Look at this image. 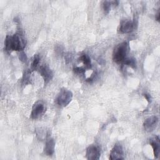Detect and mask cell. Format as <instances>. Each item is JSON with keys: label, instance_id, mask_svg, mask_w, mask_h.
I'll return each mask as SVG.
<instances>
[{"label": "cell", "instance_id": "cell-17", "mask_svg": "<svg viewBox=\"0 0 160 160\" xmlns=\"http://www.w3.org/2000/svg\"><path fill=\"white\" fill-rule=\"evenodd\" d=\"M19 59L22 61V62H26L27 61V56L26 55V54L23 52H21L19 54Z\"/></svg>", "mask_w": 160, "mask_h": 160}, {"label": "cell", "instance_id": "cell-19", "mask_svg": "<svg viewBox=\"0 0 160 160\" xmlns=\"http://www.w3.org/2000/svg\"><path fill=\"white\" fill-rule=\"evenodd\" d=\"M159 14H160V13H159V11H158V13H157V14H156V20L158 21H159Z\"/></svg>", "mask_w": 160, "mask_h": 160}, {"label": "cell", "instance_id": "cell-12", "mask_svg": "<svg viewBox=\"0 0 160 160\" xmlns=\"http://www.w3.org/2000/svg\"><path fill=\"white\" fill-rule=\"evenodd\" d=\"M79 61H81L84 65H85V67L87 69H89L91 68V59L90 58H89V56L86 54H82L80 57H79Z\"/></svg>", "mask_w": 160, "mask_h": 160}, {"label": "cell", "instance_id": "cell-9", "mask_svg": "<svg viewBox=\"0 0 160 160\" xmlns=\"http://www.w3.org/2000/svg\"><path fill=\"white\" fill-rule=\"evenodd\" d=\"M39 72L41 75V76L42 77V78L44 79V82L46 84L48 83L49 81H51L53 77V74L52 71L46 65L41 66L39 68Z\"/></svg>", "mask_w": 160, "mask_h": 160}, {"label": "cell", "instance_id": "cell-2", "mask_svg": "<svg viewBox=\"0 0 160 160\" xmlns=\"http://www.w3.org/2000/svg\"><path fill=\"white\" fill-rule=\"evenodd\" d=\"M129 44L127 42H122L118 44L114 49L112 52V59L116 63L122 64L127 58Z\"/></svg>", "mask_w": 160, "mask_h": 160}, {"label": "cell", "instance_id": "cell-14", "mask_svg": "<svg viewBox=\"0 0 160 160\" xmlns=\"http://www.w3.org/2000/svg\"><path fill=\"white\" fill-rule=\"evenodd\" d=\"M112 5V1H104L102 3V8L103 11H104L105 13H108L111 9V6Z\"/></svg>", "mask_w": 160, "mask_h": 160}, {"label": "cell", "instance_id": "cell-4", "mask_svg": "<svg viewBox=\"0 0 160 160\" xmlns=\"http://www.w3.org/2000/svg\"><path fill=\"white\" fill-rule=\"evenodd\" d=\"M46 110V107L43 101L40 100L36 101L32 107L31 118L32 119H39L45 113Z\"/></svg>", "mask_w": 160, "mask_h": 160}, {"label": "cell", "instance_id": "cell-16", "mask_svg": "<svg viewBox=\"0 0 160 160\" xmlns=\"http://www.w3.org/2000/svg\"><path fill=\"white\" fill-rule=\"evenodd\" d=\"M84 71H85V69L82 67H76L74 68V72H76L77 74H82L84 72Z\"/></svg>", "mask_w": 160, "mask_h": 160}, {"label": "cell", "instance_id": "cell-15", "mask_svg": "<svg viewBox=\"0 0 160 160\" xmlns=\"http://www.w3.org/2000/svg\"><path fill=\"white\" fill-rule=\"evenodd\" d=\"M39 61H40V58H39V55H38V54L34 55L33 60L31 62V69L32 71L37 69V68L38 66V64L39 63Z\"/></svg>", "mask_w": 160, "mask_h": 160}, {"label": "cell", "instance_id": "cell-8", "mask_svg": "<svg viewBox=\"0 0 160 160\" xmlns=\"http://www.w3.org/2000/svg\"><path fill=\"white\" fill-rule=\"evenodd\" d=\"M109 159L111 160L124 159V151L121 144H117L114 146L110 152Z\"/></svg>", "mask_w": 160, "mask_h": 160}, {"label": "cell", "instance_id": "cell-6", "mask_svg": "<svg viewBox=\"0 0 160 160\" xmlns=\"http://www.w3.org/2000/svg\"><path fill=\"white\" fill-rule=\"evenodd\" d=\"M136 22L134 21L125 19L121 22L119 26V32L122 34L131 32L135 29Z\"/></svg>", "mask_w": 160, "mask_h": 160}, {"label": "cell", "instance_id": "cell-7", "mask_svg": "<svg viewBox=\"0 0 160 160\" xmlns=\"http://www.w3.org/2000/svg\"><path fill=\"white\" fill-rule=\"evenodd\" d=\"M158 123V118L156 116H152L148 118L143 123L144 129L147 132L152 131L157 126Z\"/></svg>", "mask_w": 160, "mask_h": 160}, {"label": "cell", "instance_id": "cell-5", "mask_svg": "<svg viewBox=\"0 0 160 160\" xmlns=\"http://www.w3.org/2000/svg\"><path fill=\"white\" fill-rule=\"evenodd\" d=\"M101 152L98 146L95 144L89 145L86 150V158L89 160L99 159Z\"/></svg>", "mask_w": 160, "mask_h": 160}, {"label": "cell", "instance_id": "cell-18", "mask_svg": "<svg viewBox=\"0 0 160 160\" xmlns=\"http://www.w3.org/2000/svg\"><path fill=\"white\" fill-rule=\"evenodd\" d=\"M144 98L147 99V101H151V96H150V95L149 94H144Z\"/></svg>", "mask_w": 160, "mask_h": 160}, {"label": "cell", "instance_id": "cell-3", "mask_svg": "<svg viewBox=\"0 0 160 160\" xmlns=\"http://www.w3.org/2000/svg\"><path fill=\"white\" fill-rule=\"evenodd\" d=\"M72 98V92L67 89L63 88L60 91L59 93L58 94L56 99V102L60 107H66L70 103Z\"/></svg>", "mask_w": 160, "mask_h": 160}, {"label": "cell", "instance_id": "cell-11", "mask_svg": "<svg viewBox=\"0 0 160 160\" xmlns=\"http://www.w3.org/2000/svg\"><path fill=\"white\" fill-rule=\"evenodd\" d=\"M55 141L52 138H48L46 141L45 146L44 148V152L46 156H51L54 152Z\"/></svg>", "mask_w": 160, "mask_h": 160}, {"label": "cell", "instance_id": "cell-1", "mask_svg": "<svg viewBox=\"0 0 160 160\" xmlns=\"http://www.w3.org/2000/svg\"><path fill=\"white\" fill-rule=\"evenodd\" d=\"M26 45V40L21 32H18L12 36L8 35L4 41V49L8 52L22 51Z\"/></svg>", "mask_w": 160, "mask_h": 160}, {"label": "cell", "instance_id": "cell-10", "mask_svg": "<svg viewBox=\"0 0 160 160\" xmlns=\"http://www.w3.org/2000/svg\"><path fill=\"white\" fill-rule=\"evenodd\" d=\"M149 143L152 148L155 158H158L160 153V141L158 136H154L149 140Z\"/></svg>", "mask_w": 160, "mask_h": 160}, {"label": "cell", "instance_id": "cell-13", "mask_svg": "<svg viewBox=\"0 0 160 160\" xmlns=\"http://www.w3.org/2000/svg\"><path fill=\"white\" fill-rule=\"evenodd\" d=\"M122 64L124 65H126L132 68H136V62L134 59L133 58H127L123 62Z\"/></svg>", "mask_w": 160, "mask_h": 160}]
</instances>
